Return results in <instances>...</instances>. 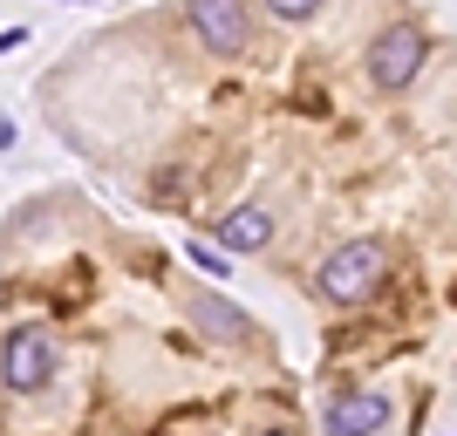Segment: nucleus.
<instances>
[{"instance_id":"f257e3e1","label":"nucleus","mask_w":457,"mask_h":436,"mask_svg":"<svg viewBox=\"0 0 457 436\" xmlns=\"http://www.w3.org/2000/svg\"><path fill=\"white\" fill-rule=\"evenodd\" d=\"M382 273H389V252H382L376 239H348V246H335L321 259L314 286H321V300H335V307H362L382 286Z\"/></svg>"},{"instance_id":"f03ea898","label":"nucleus","mask_w":457,"mask_h":436,"mask_svg":"<svg viewBox=\"0 0 457 436\" xmlns=\"http://www.w3.org/2000/svg\"><path fill=\"white\" fill-rule=\"evenodd\" d=\"M423 55H430V35H423L417 21H396V28H382L376 41H369V82L376 89H410V82L423 76Z\"/></svg>"},{"instance_id":"7ed1b4c3","label":"nucleus","mask_w":457,"mask_h":436,"mask_svg":"<svg viewBox=\"0 0 457 436\" xmlns=\"http://www.w3.org/2000/svg\"><path fill=\"white\" fill-rule=\"evenodd\" d=\"M185 14H191V35L212 55H246V41H253L246 0H185Z\"/></svg>"},{"instance_id":"20e7f679","label":"nucleus","mask_w":457,"mask_h":436,"mask_svg":"<svg viewBox=\"0 0 457 436\" xmlns=\"http://www.w3.org/2000/svg\"><path fill=\"white\" fill-rule=\"evenodd\" d=\"M48 375H55V341L41 327H14L7 334V389L14 396H41Z\"/></svg>"},{"instance_id":"39448f33","label":"nucleus","mask_w":457,"mask_h":436,"mask_svg":"<svg viewBox=\"0 0 457 436\" xmlns=\"http://www.w3.org/2000/svg\"><path fill=\"white\" fill-rule=\"evenodd\" d=\"M389 396L382 389H342V396L328 402V436H382L389 430Z\"/></svg>"},{"instance_id":"423d86ee","label":"nucleus","mask_w":457,"mask_h":436,"mask_svg":"<svg viewBox=\"0 0 457 436\" xmlns=\"http://www.w3.org/2000/svg\"><path fill=\"white\" fill-rule=\"evenodd\" d=\"M267 239H273V211L267 205H239V211L219 218V246L226 252H267Z\"/></svg>"},{"instance_id":"0eeeda50","label":"nucleus","mask_w":457,"mask_h":436,"mask_svg":"<svg viewBox=\"0 0 457 436\" xmlns=\"http://www.w3.org/2000/svg\"><path fill=\"white\" fill-rule=\"evenodd\" d=\"M191 321L205 327L212 341H246V327H253L246 314H239L232 300H219V293H198V300H191Z\"/></svg>"},{"instance_id":"6e6552de","label":"nucleus","mask_w":457,"mask_h":436,"mask_svg":"<svg viewBox=\"0 0 457 436\" xmlns=\"http://www.w3.org/2000/svg\"><path fill=\"white\" fill-rule=\"evenodd\" d=\"M191 266H198V273H212V280H226V252H212L205 239H191Z\"/></svg>"},{"instance_id":"1a4fd4ad","label":"nucleus","mask_w":457,"mask_h":436,"mask_svg":"<svg viewBox=\"0 0 457 436\" xmlns=\"http://www.w3.org/2000/svg\"><path fill=\"white\" fill-rule=\"evenodd\" d=\"M280 21H307V14H321V0H267Z\"/></svg>"},{"instance_id":"9d476101","label":"nucleus","mask_w":457,"mask_h":436,"mask_svg":"<svg viewBox=\"0 0 457 436\" xmlns=\"http://www.w3.org/2000/svg\"><path fill=\"white\" fill-rule=\"evenodd\" d=\"M7 144H14V123H0V151H7Z\"/></svg>"},{"instance_id":"9b49d317","label":"nucleus","mask_w":457,"mask_h":436,"mask_svg":"<svg viewBox=\"0 0 457 436\" xmlns=\"http://www.w3.org/2000/svg\"><path fill=\"white\" fill-rule=\"evenodd\" d=\"M69 7H82V0H69Z\"/></svg>"},{"instance_id":"f8f14e48","label":"nucleus","mask_w":457,"mask_h":436,"mask_svg":"<svg viewBox=\"0 0 457 436\" xmlns=\"http://www.w3.org/2000/svg\"><path fill=\"white\" fill-rule=\"evenodd\" d=\"M273 436H280V430H273Z\"/></svg>"}]
</instances>
